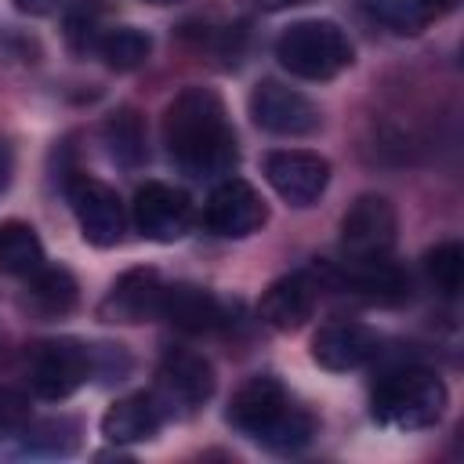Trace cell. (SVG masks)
Here are the masks:
<instances>
[{"mask_svg": "<svg viewBox=\"0 0 464 464\" xmlns=\"http://www.w3.org/2000/svg\"><path fill=\"white\" fill-rule=\"evenodd\" d=\"M160 431V406L149 395L116 399L102 417V435L109 442H145Z\"/></svg>", "mask_w": 464, "mask_h": 464, "instance_id": "cell-18", "label": "cell"}, {"mask_svg": "<svg viewBox=\"0 0 464 464\" xmlns=\"http://www.w3.org/2000/svg\"><path fill=\"white\" fill-rule=\"evenodd\" d=\"M381 348V337L362 323H330L312 337V359L323 370H359Z\"/></svg>", "mask_w": 464, "mask_h": 464, "instance_id": "cell-12", "label": "cell"}, {"mask_svg": "<svg viewBox=\"0 0 464 464\" xmlns=\"http://www.w3.org/2000/svg\"><path fill=\"white\" fill-rule=\"evenodd\" d=\"M348 257H384L395 243V210L384 196H359L341 221Z\"/></svg>", "mask_w": 464, "mask_h": 464, "instance_id": "cell-10", "label": "cell"}, {"mask_svg": "<svg viewBox=\"0 0 464 464\" xmlns=\"http://www.w3.org/2000/svg\"><path fill=\"white\" fill-rule=\"evenodd\" d=\"M98 54L105 58L109 69H138L149 62L152 40H149V33H141L134 25H116L98 36Z\"/></svg>", "mask_w": 464, "mask_h": 464, "instance_id": "cell-20", "label": "cell"}, {"mask_svg": "<svg viewBox=\"0 0 464 464\" xmlns=\"http://www.w3.org/2000/svg\"><path fill=\"white\" fill-rule=\"evenodd\" d=\"M424 268H428V279L446 297L460 294V286H464V250H460V243H439L435 250H428Z\"/></svg>", "mask_w": 464, "mask_h": 464, "instance_id": "cell-24", "label": "cell"}, {"mask_svg": "<svg viewBox=\"0 0 464 464\" xmlns=\"http://www.w3.org/2000/svg\"><path fill=\"white\" fill-rule=\"evenodd\" d=\"M149 4H174V0H149Z\"/></svg>", "mask_w": 464, "mask_h": 464, "instance_id": "cell-30", "label": "cell"}, {"mask_svg": "<svg viewBox=\"0 0 464 464\" xmlns=\"http://www.w3.org/2000/svg\"><path fill=\"white\" fill-rule=\"evenodd\" d=\"M94 11H87V7H80L72 18H69V40H72V47L76 51H87V47H98V33H94Z\"/></svg>", "mask_w": 464, "mask_h": 464, "instance_id": "cell-26", "label": "cell"}, {"mask_svg": "<svg viewBox=\"0 0 464 464\" xmlns=\"http://www.w3.org/2000/svg\"><path fill=\"white\" fill-rule=\"evenodd\" d=\"M160 297H163L160 276L152 268H130L112 283L98 312L105 323H145L160 315Z\"/></svg>", "mask_w": 464, "mask_h": 464, "instance_id": "cell-13", "label": "cell"}, {"mask_svg": "<svg viewBox=\"0 0 464 464\" xmlns=\"http://www.w3.org/2000/svg\"><path fill=\"white\" fill-rule=\"evenodd\" d=\"M265 178L286 203L308 207L326 192L330 163L308 149H279L265 156Z\"/></svg>", "mask_w": 464, "mask_h": 464, "instance_id": "cell-7", "label": "cell"}, {"mask_svg": "<svg viewBox=\"0 0 464 464\" xmlns=\"http://www.w3.org/2000/svg\"><path fill=\"white\" fill-rule=\"evenodd\" d=\"M7 181H11V152H7V145L0 141V192L7 188Z\"/></svg>", "mask_w": 464, "mask_h": 464, "instance_id": "cell-29", "label": "cell"}, {"mask_svg": "<svg viewBox=\"0 0 464 464\" xmlns=\"http://www.w3.org/2000/svg\"><path fill=\"white\" fill-rule=\"evenodd\" d=\"M160 319H167L170 326L185 334H210L225 323V312L210 290L192 286V283H174V286H163Z\"/></svg>", "mask_w": 464, "mask_h": 464, "instance_id": "cell-14", "label": "cell"}, {"mask_svg": "<svg viewBox=\"0 0 464 464\" xmlns=\"http://www.w3.org/2000/svg\"><path fill=\"white\" fill-rule=\"evenodd\" d=\"M341 279L348 290H355L370 301H381V304L406 297V276L388 257H352V261H344Z\"/></svg>", "mask_w": 464, "mask_h": 464, "instance_id": "cell-17", "label": "cell"}, {"mask_svg": "<svg viewBox=\"0 0 464 464\" xmlns=\"http://www.w3.org/2000/svg\"><path fill=\"white\" fill-rule=\"evenodd\" d=\"M91 373V355L76 341H44L29 359V381L44 399L72 395Z\"/></svg>", "mask_w": 464, "mask_h": 464, "instance_id": "cell-8", "label": "cell"}, {"mask_svg": "<svg viewBox=\"0 0 464 464\" xmlns=\"http://www.w3.org/2000/svg\"><path fill=\"white\" fill-rule=\"evenodd\" d=\"M105 145L109 156L123 167H138L145 160V127L134 109H120L105 120Z\"/></svg>", "mask_w": 464, "mask_h": 464, "instance_id": "cell-21", "label": "cell"}, {"mask_svg": "<svg viewBox=\"0 0 464 464\" xmlns=\"http://www.w3.org/2000/svg\"><path fill=\"white\" fill-rule=\"evenodd\" d=\"M250 116L261 130L268 134H283V138H297V134H312L319 127V109L294 87H283L276 80H261L250 91Z\"/></svg>", "mask_w": 464, "mask_h": 464, "instance_id": "cell-6", "label": "cell"}, {"mask_svg": "<svg viewBox=\"0 0 464 464\" xmlns=\"http://www.w3.org/2000/svg\"><path fill=\"white\" fill-rule=\"evenodd\" d=\"M44 265V243L25 221H0V272L33 276Z\"/></svg>", "mask_w": 464, "mask_h": 464, "instance_id": "cell-19", "label": "cell"}, {"mask_svg": "<svg viewBox=\"0 0 464 464\" xmlns=\"http://www.w3.org/2000/svg\"><path fill=\"white\" fill-rule=\"evenodd\" d=\"M69 203H72V214H76L87 243H94V246L120 243L127 218H123V203H120L116 188H109L98 178L80 174L69 181Z\"/></svg>", "mask_w": 464, "mask_h": 464, "instance_id": "cell-5", "label": "cell"}, {"mask_svg": "<svg viewBox=\"0 0 464 464\" xmlns=\"http://www.w3.org/2000/svg\"><path fill=\"white\" fill-rule=\"evenodd\" d=\"M160 381L185 406H199L214 395V366L199 352H188V348H174L163 355Z\"/></svg>", "mask_w": 464, "mask_h": 464, "instance_id": "cell-15", "label": "cell"}, {"mask_svg": "<svg viewBox=\"0 0 464 464\" xmlns=\"http://www.w3.org/2000/svg\"><path fill=\"white\" fill-rule=\"evenodd\" d=\"M228 420L243 435H250V439H257V442H265L268 450H279V453L301 450L315 431L312 417L290 402V395L283 392V384L276 377H250L232 395Z\"/></svg>", "mask_w": 464, "mask_h": 464, "instance_id": "cell-2", "label": "cell"}, {"mask_svg": "<svg viewBox=\"0 0 464 464\" xmlns=\"http://www.w3.org/2000/svg\"><path fill=\"white\" fill-rule=\"evenodd\" d=\"M250 7H261V11H279V7H294V4H308V0H246Z\"/></svg>", "mask_w": 464, "mask_h": 464, "instance_id": "cell-28", "label": "cell"}, {"mask_svg": "<svg viewBox=\"0 0 464 464\" xmlns=\"http://www.w3.org/2000/svg\"><path fill=\"white\" fill-rule=\"evenodd\" d=\"M14 7L25 14H51L58 7V0H14Z\"/></svg>", "mask_w": 464, "mask_h": 464, "instance_id": "cell-27", "label": "cell"}, {"mask_svg": "<svg viewBox=\"0 0 464 464\" xmlns=\"http://www.w3.org/2000/svg\"><path fill=\"white\" fill-rule=\"evenodd\" d=\"M312 304H315V286L308 276L294 272V276H283L276 279L265 297H261V319L276 330H297L308 315H312Z\"/></svg>", "mask_w": 464, "mask_h": 464, "instance_id": "cell-16", "label": "cell"}, {"mask_svg": "<svg viewBox=\"0 0 464 464\" xmlns=\"http://www.w3.org/2000/svg\"><path fill=\"white\" fill-rule=\"evenodd\" d=\"M457 0H381L377 18L388 22L395 33H420L428 22L442 18Z\"/></svg>", "mask_w": 464, "mask_h": 464, "instance_id": "cell-23", "label": "cell"}, {"mask_svg": "<svg viewBox=\"0 0 464 464\" xmlns=\"http://www.w3.org/2000/svg\"><path fill=\"white\" fill-rule=\"evenodd\" d=\"M265 221H268L265 199L254 192V185H246L239 178L221 181L207 199V225L214 236L243 239V236L257 232Z\"/></svg>", "mask_w": 464, "mask_h": 464, "instance_id": "cell-11", "label": "cell"}, {"mask_svg": "<svg viewBox=\"0 0 464 464\" xmlns=\"http://www.w3.org/2000/svg\"><path fill=\"white\" fill-rule=\"evenodd\" d=\"M29 424V399L14 388H0V435H14Z\"/></svg>", "mask_w": 464, "mask_h": 464, "instance_id": "cell-25", "label": "cell"}, {"mask_svg": "<svg viewBox=\"0 0 464 464\" xmlns=\"http://www.w3.org/2000/svg\"><path fill=\"white\" fill-rule=\"evenodd\" d=\"M276 58L286 72L301 80H330L352 65V40L337 22L326 18L294 22L276 40Z\"/></svg>", "mask_w": 464, "mask_h": 464, "instance_id": "cell-4", "label": "cell"}, {"mask_svg": "<svg viewBox=\"0 0 464 464\" xmlns=\"http://www.w3.org/2000/svg\"><path fill=\"white\" fill-rule=\"evenodd\" d=\"M29 297L47 315H65L76 304V279L65 268H36L29 276Z\"/></svg>", "mask_w": 464, "mask_h": 464, "instance_id": "cell-22", "label": "cell"}, {"mask_svg": "<svg viewBox=\"0 0 464 464\" xmlns=\"http://www.w3.org/2000/svg\"><path fill=\"white\" fill-rule=\"evenodd\" d=\"M442 410H446V384L435 370L424 366L384 373V381L373 388V417L388 428L417 431L435 424Z\"/></svg>", "mask_w": 464, "mask_h": 464, "instance_id": "cell-3", "label": "cell"}, {"mask_svg": "<svg viewBox=\"0 0 464 464\" xmlns=\"http://www.w3.org/2000/svg\"><path fill=\"white\" fill-rule=\"evenodd\" d=\"M163 141H167L170 156L178 160V167H185L188 174H199V178L232 170V163L239 156L228 112L210 87H188L167 105Z\"/></svg>", "mask_w": 464, "mask_h": 464, "instance_id": "cell-1", "label": "cell"}, {"mask_svg": "<svg viewBox=\"0 0 464 464\" xmlns=\"http://www.w3.org/2000/svg\"><path fill=\"white\" fill-rule=\"evenodd\" d=\"M192 221V203L181 188L163 185V181H145L134 196V225L145 239L156 243H174L188 232Z\"/></svg>", "mask_w": 464, "mask_h": 464, "instance_id": "cell-9", "label": "cell"}]
</instances>
